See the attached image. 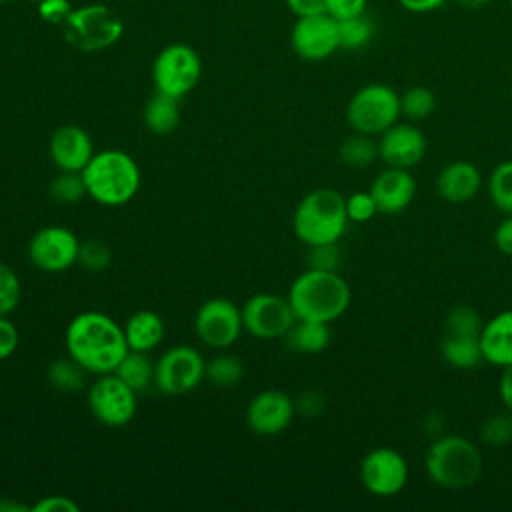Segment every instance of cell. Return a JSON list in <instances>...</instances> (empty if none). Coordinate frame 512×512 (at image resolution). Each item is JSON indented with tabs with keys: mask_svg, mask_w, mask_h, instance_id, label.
Instances as JSON below:
<instances>
[{
	"mask_svg": "<svg viewBox=\"0 0 512 512\" xmlns=\"http://www.w3.org/2000/svg\"><path fill=\"white\" fill-rule=\"evenodd\" d=\"M428 142L424 132L410 122H396L378 138V158L386 166L412 168L422 162Z\"/></svg>",
	"mask_w": 512,
	"mask_h": 512,
	"instance_id": "cell-16",
	"label": "cell"
},
{
	"mask_svg": "<svg viewBox=\"0 0 512 512\" xmlns=\"http://www.w3.org/2000/svg\"><path fill=\"white\" fill-rule=\"evenodd\" d=\"M206 378V362L202 354L188 344L168 348L154 362V386L166 396H182L192 392Z\"/></svg>",
	"mask_w": 512,
	"mask_h": 512,
	"instance_id": "cell-9",
	"label": "cell"
},
{
	"mask_svg": "<svg viewBox=\"0 0 512 512\" xmlns=\"http://www.w3.org/2000/svg\"><path fill=\"white\" fill-rule=\"evenodd\" d=\"M242 324L248 334L258 340H274L286 336V332L296 322L288 298L276 294H254L244 302Z\"/></svg>",
	"mask_w": 512,
	"mask_h": 512,
	"instance_id": "cell-12",
	"label": "cell"
},
{
	"mask_svg": "<svg viewBox=\"0 0 512 512\" xmlns=\"http://www.w3.org/2000/svg\"><path fill=\"white\" fill-rule=\"evenodd\" d=\"M296 414V402L282 390L270 388L258 392L248 408L246 422L260 436H276L288 428Z\"/></svg>",
	"mask_w": 512,
	"mask_h": 512,
	"instance_id": "cell-17",
	"label": "cell"
},
{
	"mask_svg": "<svg viewBox=\"0 0 512 512\" xmlns=\"http://www.w3.org/2000/svg\"><path fill=\"white\" fill-rule=\"evenodd\" d=\"M406 12L412 14H428L442 8L448 0H396Z\"/></svg>",
	"mask_w": 512,
	"mask_h": 512,
	"instance_id": "cell-47",
	"label": "cell"
},
{
	"mask_svg": "<svg viewBox=\"0 0 512 512\" xmlns=\"http://www.w3.org/2000/svg\"><path fill=\"white\" fill-rule=\"evenodd\" d=\"M22 298V284L14 268L0 262V316H8L16 310Z\"/></svg>",
	"mask_w": 512,
	"mask_h": 512,
	"instance_id": "cell-36",
	"label": "cell"
},
{
	"mask_svg": "<svg viewBox=\"0 0 512 512\" xmlns=\"http://www.w3.org/2000/svg\"><path fill=\"white\" fill-rule=\"evenodd\" d=\"M510 98H512V82H510Z\"/></svg>",
	"mask_w": 512,
	"mask_h": 512,
	"instance_id": "cell-51",
	"label": "cell"
},
{
	"mask_svg": "<svg viewBox=\"0 0 512 512\" xmlns=\"http://www.w3.org/2000/svg\"><path fill=\"white\" fill-rule=\"evenodd\" d=\"M194 330L206 346L218 350L228 348L244 330L242 310L228 298H210L200 304L194 318Z\"/></svg>",
	"mask_w": 512,
	"mask_h": 512,
	"instance_id": "cell-14",
	"label": "cell"
},
{
	"mask_svg": "<svg viewBox=\"0 0 512 512\" xmlns=\"http://www.w3.org/2000/svg\"><path fill=\"white\" fill-rule=\"evenodd\" d=\"M488 196L500 212L512 214V160L500 162L490 172V176H488Z\"/></svg>",
	"mask_w": 512,
	"mask_h": 512,
	"instance_id": "cell-30",
	"label": "cell"
},
{
	"mask_svg": "<svg viewBox=\"0 0 512 512\" xmlns=\"http://www.w3.org/2000/svg\"><path fill=\"white\" fill-rule=\"evenodd\" d=\"M482 360L492 366H512V310H502L482 324L478 334Z\"/></svg>",
	"mask_w": 512,
	"mask_h": 512,
	"instance_id": "cell-21",
	"label": "cell"
},
{
	"mask_svg": "<svg viewBox=\"0 0 512 512\" xmlns=\"http://www.w3.org/2000/svg\"><path fill=\"white\" fill-rule=\"evenodd\" d=\"M400 94L380 82L358 88L346 106L348 126L366 136H380L400 120Z\"/></svg>",
	"mask_w": 512,
	"mask_h": 512,
	"instance_id": "cell-7",
	"label": "cell"
},
{
	"mask_svg": "<svg viewBox=\"0 0 512 512\" xmlns=\"http://www.w3.org/2000/svg\"><path fill=\"white\" fill-rule=\"evenodd\" d=\"M482 316L476 308L468 304L454 306L446 316V332L450 334H464V336H478L482 330Z\"/></svg>",
	"mask_w": 512,
	"mask_h": 512,
	"instance_id": "cell-33",
	"label": "cell"
},
{
	"mask_svg": "<svg viewBox=\"0 0 512 512\" xmlns=\"http://www.w3.org/2000/svg\"><path fill=\"white\" fill-rule=\"evenodd\" d=\"M114 374L122 378L134 392H144L154 384V362L148 358V352L128 350Z\"/></svg>",
	"mask_w": 512,
	"mask_h": 512,
	"instance_id": "cell-26",
	"label": "cell"
},
{
	"mask_svg": "<svg viewBox=\"0 0 512 512\" xmlns=\"http://www.w3.org/2000/svg\"><path fill=\"white\" fill-rule=\"evenodd\" d=\"M378 212L394 216L404 212L416 196V180L408 168L388 166L370 184Z\"/></svg>",
	"mask_w": 512,
	"mask_h": 512,
	"instance_id": "cell-19",
	"label": "cell"
},
{
	"mask_svg": "<svg viewBox=\"0 0 512 512\" xmlns=\"http://www.w3.org/2000/svg\"><path fill=\"white\" fill-rule=\"evenodd\" d=\"M482 186V172L476 164L468 160H454L446 164L438 178H436V190L442 200L452 204H462L472 200Z\"/></svg>",
	"mask_w": 512,
	"mask_h": 512,
	"instance_id": "cell-20",
	"label": "cell"
},
{
	"mask_svg": "<svg viewBox=\"0 0 512 512\" xmlns=\"http://www.w3.org/2000/svg\"><path fill=\"white\" fill-rule=\"evenodd\" d=\"M86 194V184L82 178V172H60L50 182V196L56 202L72 204L78 202Z\"/></svg>",
	"mask_w": 512,
	"mask_h": 512,
	"instance_id": "cell-34",
	"label": "cell"
},
{
	"mask_svg": "<svg viewBox=\"0 0 512 512\" xmlns=\"http://www.w3.org/2000/svg\"><path fill=\"white\" fill-rule=\"evenodd\" d=\"M436 108V96L426 86H410L400 94V112L412 122L426 120Z\"/></svg>",
	"mask_w": 512,
	"mask_h": 512,
	"instance_id": "cell-31",
	"label": "cell"
},
{
	"mask_svg": "<svg viewBox=\"0 0 512 512\" xmlns=\"http://www.w3.org/2000/svg\"><path fill=\"white\" fill-rule=\"evenodd\" d=\"M86 194L102 206H122L130 202L140 188V168L136 160L122 150L94 152L82 170Z\"/></svg>",
	"mask_w": 512,
	"mask_h": 512,
	"instance_id": "cell-4",
	"label": "cell"
},
{
	"mask_svg": "<svg viewBox=\"0 0 512 512\" xmlns=\"http://www.w3.org/2000/svg\"><path fill=\"white\" fill-rule=\"evenodd\" d=\"M86 374L88 372L78 362H74L72 358H66V360L52 362L48 366L46 378H48V384L58 392H78L84 386Z\"/></svg>",
	"mask_w": 512,
	"mask_h": 512,
	"instance_id": "cell-29",
	"label": "cell"
},
{
	"mask_svg": "<svg viewBox=\"0 0 512 512\" xmlns=\"http://www.w3.org/2000/svg\"><path fill=\"white\" fill-rule=\"evenodd\" d=\"M440 356L446 364L456 370H472L482 360L478 336L450 334L446 332L440 340Z\"/></svg>",
	"mask_w": 512,
	"mask_h": 512,
	"instance_id": "cell-24",
	"label": "cell"
},
{
	"mask_svg": "<svg viewBox=\"0 0 512 512\" xmlns=\"http://www.w3.org/2000/svg\"><path fill=\"white\" fill-rule=\"evenodd\" d=\"M48 152L50 160L56 168H60V172H82L94 156V146L90 134L84 128L76 124H64L50 136Z\"/></svg>",
	"mask_w": 512,
	"mask_h": 512,
	"instance_id": "cell-18",
	"label": "cell"
},
{
	"mask_svg": "<svg viewBox=\"0 0 512 512\" xmlns=\"http://www.w3.org/2000/svg\"><path fill=\"white\" fill-rule=\"evenodd\" d=\"M26 2H40V0H26Z\"/></svg>",
	"mask_w": 512,
	"mask_h": 512,
	"instance_id": "cell-52",
	"label": "cell"
},
{
	"mask_svg": "<svg viewBox=\"0 0 512 512\" xmlns=\"http://www.w3.org/2000/svg\"><path fill=\"white\" fill-rule=\"evenodd\" d=\"M484 468L480 448L458 434L438 436L426 450L424 470L428 478L444 490H464L474 486Z\"/></svg>",
	"mask_w": 512,
	"mask_h": 512,
	"instance_id": "cell-3",
	"label": "cell"
},
{
	"mask_svg": "<svg viewBox=\"0 0 512 512\" xmlns=\"http://www.w3.org/2000/svg\"><path fill=\"white\" fill-rule=\"evenodd\" d=\"M64 38L82 52H100L114 46L124 34V22L116 10L102 2L74 6L62 24Z\"/></svg>",
	"mask_w": 512,
	"mask_h": 512,
	"instance_id": "cell-6",
	"label": "cell"
},
{
	"mask_svg": "<svg viewBox=\"0 0 512 512\" xmlns=\"http://www.w3.org/2000/svg\"><path fill=\"white\" fill-rule=\"evenodd\" d=\"M244 376V364L232 354H220L206 362V378L218 388H232Z\"/></svg>",
	"mask_w": 512,
	"mask_h": 512,
	"instance_id": "cell-32",
	"label": "cell"
},
{
	"mask_svg": "<svg viewBox=\"0 0 512 512\" xmlns=\"http://www.w3.org/2000/svg\"><path fill=\"white\" fill-rule=\"evenodd\" d=\"M136 394L138 392H134L114 372L100 374L88 388V408L104 426H126L136 416Z\"/></svg>",
	"mask_w": 512,
	"mask_h": 512,
	"instance_id": "cell-10",
	"label": "cell"
},
{
	"mask_svg": "<svg viewBox=\"0 0 512 512\" xmlns=\"http://www.w3.org/2000/svg\"><path fill=\"white\" fill-rule=\"evenodd\" d=\"M506 2H510V4H512V0H506Z\"/></svg>",
	"mask_w": 512,
	"mask_h": 512,
	"instance_id": "cell-54",
	"label": "cell"
},
{
	"mask_svg": "<svg viewBox=\"0 0 512 512\" xmlns=\"http://www.w3.org/2000/svg\"><path fill=\"white\" fill-rule=\"evenodd\" d=\"M78 262L90 272H100L110 264V248L100 240L80 242Z\"/></svg>",
	"mask_w": 512,
	"mask_h": 512,
	"instance_id": "cell-37",
	"label": "cell"
},
{
	"mask_svg": "<svg viewBox=\"0 0 512 512\" xmlns=\"http://www.w3.org/2000/svg\"><path fill=\"white\" fill-rule=\"evenodd\" d=\"M480 438L488 446H504L512 440V412L488 416L480 426Z\"/></svg>",
	"mask_w": 512,
	"mask_h": 512,
	"instance_id": "cell-35",
	"label": "cell"
},
{
	"mask_svg": "<svg viewBox=\"0 0 512 512\" xmlns=\"http://www.w3.org/2000/svg\"><path fill=\"white\" fill-rule=\"evenodd\" d=\"M284 338L292 352L318 354L330 344V328L324 322L296 320Z\"/></svg>",
	"mask_w": 512,
	"mask_h": 512,
	"instance_id": "cell-25",
	"label": "cell"
},
{
	"mask_svg": "<svg viewBox=\"0 0 512 512\" xmlns=\"http://www.w3.org/2000/svg\"><path fill=\"white\" fill-rule=\"evenodd\" d=\"M80 240L66 226H44L28 242L30 262L42 272H64L78 262Z\"/></svg>",
	"mask_w": 512,
	"mask_h": 512,
	"instance_id": "cell-13",
	"label": "cell"
},
{
	"mask_svg": "<svg viewBox=\"0 0 512 512\" xmlns=\"http://www.w3.org/2000/svg\"><path fill=\"white\" fill-rule=\"evenodd\" d=\"M4 2H6V0H0V4H4Z\"/></svg>",
	"mask_w": 512,
	"mask_h": 512,
	"instance_id": "cell-53",
	"label": "cell"
},
{
	"mask_svg": "<svg viewBox=\"0 0 512 512\" xmlns=\"http://www.w3.org/2000/svg\"><path fill=\"white\" fill-rule=\"evenodd\" d=\"M498 394H500V400L506 406V410L512 412V366L502 368V376H500V384H498Z\"/></svg>",
	"mask_w": 512,
	"mask_h": 512,
	"instance_id": "cell-48",
	"label": "cell"
},
{
	"mask_svg": "<svg viewBox=\"0 0 512 512\" xmlns=\"http://www.w3.org/2000/svg\"><path fill=\"white\" fill-rule=\"evenodd\" d=\"M290 46L302 60H326L340 48L338 22L326 12L296 18L290 30Z\"/></svg>",
	"mask_w": 512,
	"mask_h": 512,
	"instance_id": "cell-15",
	"label": "cell"
},
{
	"mask_svg": "<svg viewBox=\"0 0 512 512\" xmlns=\"http://www.w3.org/2000/svg\"><path fill=\"white\" fill-rule=\"evenodd\" d=\"M376 26L374 20L370 16L360 14V16H352L346 20L338 22V40H340V48L344 50H360L364 46L370 44V40L374 38Z\"/></svg>",
	"mask_w": 512,
	"mask_h": 512,
	"instance_id": "cell-27",
	"label": "cell"
},
{
	"mask_svg": "<svg viewBox=\"0 0 512 512\" xmlns=\"http://www.w3.org/2000/svg\"><path fill=\"white\" fill-rule=\"evenodd\" d=\"M68 356L78 362L88 374L114 372L124 354L130 350L126 344L124 328L104 312L88 310L76 314L64 334Z\"/></svg>",
	"mask_w": 512,
	"mask_h": 512,
	"instance_id": "cell-1",
	"label": "cell"
},
{
	"mask_svg": "<svg viewBox=\"0 0 512 512\" xmlns=\"http://www.w3.org/2000/svg\"><path fill=\"white\" fill-rule=\"evenodd\" d=\"M494 244L504 256H512V214H506V218L496 226Z\"/></svg>",
	"mask_w": 512,
	"mask_h": 512,
	"instance_id": "cell-45",
	"label": "cell"
},
{
	"mask_svg": "<svg viewBox=\"0 0 512 512\" xmlns=\"http://www.w3.org/2000/svg\"><path fill=\"white\" fill-rule=\"evenodd\" d=\"M80 506L68 498V496H44L34 506H30V512H78Z\"/></svg>",
	"mask_w": 512,
	"mask_h": 512,
	"instance_id": "cell-42",
	"label": "cell"
},
{
	"mask_svg": "<svg viewBox=\"0 0 512 512\" xmlns=\"http://www.w3.org/2000/svg\"><path fill=\"white\" fill-rule=\"evenodd\" d=\"M36 4H38V16L52 26H62L74 10L70 0H40Z\"/></svg>",
	"mask_w": 512,
	"mask_h": 512,
	"instance_id": "cell-40",
	"label": "cell"
},
{
	"mask_svg": "<svg viewBox=\"0 0 512 512\" xmlns=\"http://www.w3.org/2000/svg\"><path fill=\"white\" fill-rule=\"evenodd\" d=\"M24 510H30V506L12 504V502H6V500H0V512H24Z\"/></svg>",
	"mask_w": 512,
	"mask_h": 512,
	"instance_id": "cell-50",
	"label": "cell"
},
{
	"mask_svg": "<svg viewBox=\"0 0 512 512\" xmlns=\"http://www.w3.org/2000/svg\"><path fill=\"white\" fill-rule=\"evenodd\" d=\"M346 198L334 188H314L294 208L292 228L306 246L338 242L348 226Z\"/></svg>",
	"mask_w": 512,
	"mask_h": 512,
	"instance_id": "cell-5",
	"label": "cell"
},
{
	"mask_svg": "<svg viewBox=\"0 0 512 512\" xmlns=\"http://www.w3.org/2000/svg\"><path fill=\"white\" fill-rule=\"evenodd\" d=\"M368 0H326V14H330L336 22L360 16L366 12Z\"/></svg>",
	"mask_w": 512,
	"mask_h": 512,
	"instance_id": "cell-41",
	"label": "cell"
},
{
	"mask_svg": "<svg viewBox=\"0 0 512 512\" xmlns=\"http://www.w3.org/2000/svg\"><path fill=\"white\" fill-rule=\"evenodd\" d=\"M338 154H340V160L346 166L366 168V166H370L378 158V142H374L372 136L354 132V136H348L340 144Z\"/></svg>",
	"mask_w": 512,
	"mask_h": 512,
	"instance_id": "cell-28",
	"label": "cell"
},
{
	"mask_svg": "<svg viewBox=\"0 0 512 512\" xmlns=\"http://www.w3.org/2000/svg\"><path fill=\"white\" fill-rule=\"evenodd\" d=\"M18 348V328L8 316H0V360H6Z\"/></svg>",
	"mask_w": 512,
	"mask_h": 512,
	"instance_id": "cell-43",
	"label": "cell"
},
{
	"mask_svg": "<svg viewBox=\"0 0 512 512\" xmlns=\"http://www.w3.org/2000/svg\"><path fill=\"white\" fill-rule=\"evenodd\" d=\"M294 402H296V410L302 412L304 416H316L324 410V396L316 390L302 392Z\"/></svg>",
	"mask_w": 512,
	"mask_h": 512,
	"instance_id": "cell-44",
	"label": "cell"
},
{
	"mask_svg": "<svg viewBox=\"0 0 512 512\" xmlns=\"http://www.w3.org/2000/svg\"><path fill=\"white\" fill-rule=\"evenodd\" d=\"M144 124L152 134L166 136L180 124V98L154 92L144 106Z\"/></svg>",
	"mask_w": 512,
	"mask_h": 512,
	"instance_id": "cell-23",
	"label": "cell"
},
{
	"mask_svg": "<svg viewBox=\"0 0 512 512\" xmlns=\"http://www.w3.org/2000/svg\"><path fill=\"white\" fill-rule=\"evenodd\" d=\"M286 298L296 320L330 324L348 310L352 290L336 270L308 268L290 284Z\"/></svg>",
	"mask_w": 512,
	"mask_h": 512,
	"instance_id": "cell-2",
	"label": "cell"
},
{
	"mask_svg": "<svg viewBox=\"0 0 512 512\" xmlns=\"http://www.w3.org/2000/svg\"><path fill=\"white\" fill-rule=\"evenodd\" d=\"M122 328H124L128 348L138 350V352L154 350L166 334V326H164L162 316L152 312V310L134 312Z\"/></svg>",
	"mask_w": 512,
	"mask_h": 512,
	"instance_id": "cell-22",
	"label": "cell"
},
{
	"mask_svg": "<svg viewBox=\"0 0 512 512\" xmlns=\"http://www.w3.org/2000/svg\"><path fill=\"white\" fill-rule=\"evenodd\" d=\"M464 10H482L490 4V0H454Z\"/></svg>",
	"mask_w": 512,
	"mask_h": 512,
	"instance_id": "cell-49",
	"label": "cell"
},
{
	"mask_svg": "<svg viewBox=\"0 0 512 512\" xmlns=\"http://www.w3.org/2000/svg\"><path fill=\"white\" fill-rule=\"evenodd\" d=\"M346 214H348V220L350 222H368L374 218V214H378V208H376V202L368 192H354L346 198Z\"/></svg>",
	"mask_w": 512,
	"mask_h": 512,
	"instance_id": "cell-38",
	"label": "cell"
},
{
	"mask_svg": "<svg viewBox=\"0 0 512 512\" xmlns=\"http://www.w3.org/2000/svg\"><path fill=\"white\" fill-rule=\"evenodd\" d=\"M286 6L296 18L326 12V0H286Z\"/></svg>",
	"mask_w": 512,
	"mask_h": 512,
	"instance_id": "cell-46",
	"label": "cell"
},
{
	"mask_svg": "<svg viewBox=\"0 0 512 512\" xmlns=\"http://www.w3.org/2000/svg\"><path fill=\"white\" fill-rule=\"evenodd\" d=\"M308 264L310 268H318V270H338L340 266V248L338 242H330V244H316V246H308Z\"/></svg>",
	"mask_w": 512,
	"mask_h": 512,
	"instance_id": "cell-39",
	"label": "cell"
},
{
	"mask_svg": "<svg viewBox=\"0 0 512 512\" xmlns=\"http://www.w3.org/2000/svg\"><path fill=\"white\" fill-rule=\"evenodd\" d=\"M408 476L410 470L406 458L390 446L372 448L360 462L362 486L380 498H390L402 492L408 484Z\"/></svg>",
	"mask_w": 512,
	"mask_h": 512,
	"instance_id": "cell-11",
	"label": "cell"
},
{
	"mask_svg": "<svg viewBox=\"0 0 512 512\" xmlns=\"http://www.w3.org/2000/svg\"><path fill=\"white\" fill-rule=\"evenodd\" d=\"M202 76L200 54L184 44L174 42L164 46L152 64V80L156 92L182 98L196 88Z\"/></svg>",
	"mask_w": 512,
	"mask_h": 512,
	"instance_id": "cell-8",
	"label": "cell"
}]
</instances>
